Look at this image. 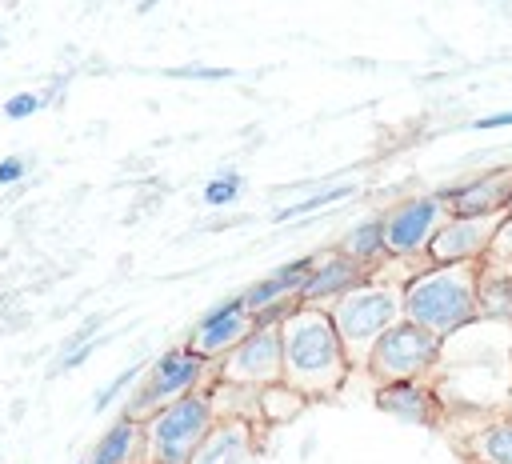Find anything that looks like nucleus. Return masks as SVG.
Masks as SVG:
<instances>
[{
	"mask_svg": "<svg viewBox=\"0 0 512 464\" xmlns=\"http://www.w3.org/2000/svg\"><path fill=\"white\" fill-rule=\"evenodd\" d=\"M284 332V384L308 400L332 396L344 388L352 360L332 324V312L320 304H292L280 320Z\"/></svg>",
	"mask_w": 512,
	"mask_h": 464,
	"instance_id": "f257e3e1",
	"label": "nucleus"
},
{
	"mask_svg": "<svg viewBox=\"0 0 512 464\" xmlns=\"http://www.w3.org/2000/svg\"><path fill=\"white\" fill-rule=\"evenodd\" d=\"M480 260H448L428 264L404 284V320L436 332L440 340L464 332L480 320V296H476Z\"/></svg>",
	"mask_w": 512,
	"mask_h": 464,
	"instance_id": "f03ea898",
	"label": "nucleus"
},
{
	"mask_svg": "<svg viewBox=\"0 0 512 464\" xmlns=\"http://www.w3.org/2000/svg\"><path fill=\"white\" fill-rule=\"evenodd\" d=\"M404 284L408 280H396V276L372 268V276L364 284H356L352 292H344L328 304L332 324H336V332L348 348L352 368H364L372 344L404 316Z\"/></svg>",
	"mask_w": 512,
	"mask_h": 464,
	"instance_id": "7ed1b4c3",
	"label": "nucleus"
},
{
	"mask_svg": "<svg viewBox=\"0 0 512 464\" xmlns=\"http://www.w3.org/2000/svg\"><path fill=\"white\" fill-rule=\"evenodd\" d=\"M216 420L220 416H216L208 392H188L176 404L148 416L144 428H148L152 464H188L196 456V448L204 444V436L216 428Z\"/></svg>",
	"mask_w": 512,
	"mask_h": 464,
	"instance_id": "20e7f679",
	"label": "nucleus"
},
{
	"mask_svg": "<svg viewBox=\"0 0 512 464\" xmlns=\"http://www.w3.org/2000/svg\"><path fill=\"white\" fill-rule=\"evenodd\" d=\"M204 372H208V360H204L196 348H188V344L168 348L160 360H152V364L144 368V380L132 388L128 404H124V416H132V420L156 416L160 408H168V404H176L180 396L196 392V384L204 380Z\"/></svg>",
	"mask_w": 512,
	"mask_h": 464,
	"instance_id": "39448f33",
	"label": "nucleus"
},
{
	"mask_svg": "<svg viewBox=\"0 0 512 464\" xmlns=\"http://www.w3.org/2000/svg\"><path fill=\"white\" fill-rule=\"evenodd\" d=\"M292 304H280L272 312L260 316V324L232 348L220 356V380H232V384H248V388H268V384H280L284 380V332H280V320Z\"/></svg>",
	"mask_w": 512,
	"mask_h": 464,
	"instance_id": "423d86ee",
	"label": "nucleus"
},
{
	"mask_svg": "<svg viewBox=\"0 0 512 464\" xmlns=\"http://www.w3.org/2000/svg\"><path fill=\"white\" fill-rule=\"evenodd\" d=\"M440 336L412 324V320H396L368 352L364 368L376 384H392V380H416V376H428L432 364L440 360Z\"/></svg>",
	"mask_w": 512,
	"mask_h": 464,
	"instance_id": "0eeeda50",
	"label": "nucleus"
},
{
	"mask_svg": "<svg viewBox=\"0 0 512 464\" xmlns=\"http://www.w3.org/2000/svg\"><path fill=\"white\" fill-rule=\"evenodd\" d=\"M448 216H452V204L440 192L412 196V200L388 208L384 212V244H388V256H396V260H428V244L448 224Z\"/></svg>",
	"mask_w": 512,
	"mask_h": 464,
	"instance_id": "6e6552de",
	"label": "nucleus"
},
{
	"mask_svg": "<svg viewBox=\"0 0 512 464\" xmlns=\"http://www.w3.org/2000/svg\"><path fill=\"white\" fill-rule=\"evenodd\" d=\"M508 208L496 212H452L448 224L432 236L428 244V260L432 264H448V260H480L496 236V228L504 224Z\"/></svg>",
	"mask_w": 512,
	"mask_h": 464,
	"instance_id": "1a4fd4ad",
	"label": "nucleus"
},
{
	"mask_svg": "<svg viewBox=\"0 0 512 464\" xmlns=\"http://www.w3.org/2000/svg\"><path fill=\"white\" fill-rule=\"evenodd\" d=\"M368 276H372V268L360 264V260H352V256H344L340 248H336V252H324V256H316L308 280L300 284L296 304H320V308H328L336 296L352 292V288L364 284Z\"/></svg>",
	"mask_w": 512,
	"mask_h": 464,
	"instance_id": "9d476101",
	"label": "nucleus"
},
{
	"mask_svg": "<svg viewBox=\"0 0 512 464\" xmlns=\"http://www.w3.org/2000/svg\"><path fill=\"white\" fill-rule=\"evenodd\" d=\"M188 464H260V440L248 416H224Z\"/></svg>",
	"mask_w": 512,
	"mask_h": 464,
	"instance_id": "9b49d317",
	"label": "nucleus"
},
{
	"mask_svg": "<svg viewBox=\"0 0 512 464\" xmlns=\"http://www.w3.org/2000/svg\"><path fill=\"white\" fill-rule=\"evenodd\" d=\"M376 408L404 420V424H416V428H436L440 424V396H436L432 384H420V376L380 384L376 388Z\"/></svg>",
	"mask_w": 512,
	"mask_h": 464,
	"instance_id": "f8f14e48",
	"label": "nucleus"
},
{
	"mask_svg": "<svg viewBox=\"0 0 512 464\" xmlns=\"http://www.w3.org/2000/svg\"><path fill=\"white\" fill-rule=\"evenodd\" d=\"M440 196L452 204V212H496V208H508V200H512V168L480 172L472 180L440 188Z\"/></svg>",
	"mask_w": 512,
	"mask_h": 464,
	"instance_id": "ddd939ff",
	"label": "nucleus"
},
{
	"mask_svg": "<svg viewBox=\"0 0 512 464\" xmlns=\"http://www.w3.org/2000/svg\"><path fill=\"white\" fill-rule=\"evenodd\" d=\"M88 464H152L144 420H132V416L120 412L116 424L96 440Z\"/></svg>",
	"mask_w": 512,
	"mask_h": 464,
	"instance_id": "4468645a",
	"label": "nucleus"
},
{
	"mask_svg": "<svg viewBox=\"0 0 512 464\" xmlns=\"http://www.w3.org/2000/svg\"><path fill=\"white\" fill-rule=\"evenodd\" d=\"M312 264H316V256H304V260H288V264H280L272 276L256 280V284L244 292V304H248V312L264 316V312H272V308H280V304H296V292H300V284L308 280Z\"/></svg>",
	"mask_w": 512,
	"mask_h": 464,
	"instance_id": "2eb2a0df",
	"label": "nucleus"
},
{
	"mask_svg": "<svg viewBox=\"0 0 512 464\" xmlns=\"http://www.w3.org/2000/svg\"><path fill=\"white\" fill-rule=\"evenodd\" d=\"M260 324V316L256 312H248V308H236V312H224V316H216V320H200L196 324V332L188 336V348H196L204 360H220L224 352H232L252 328Z\"/></svg>",
	"mask_w": 512,
	"mask_h": 464,
	"instance_id": "dca6fc26",
	"label": "nucleus"
},
{
	"mask_svg": "<svg viewBox=\"0 0 512 464\" xmlns=\"http://www.w3.org/2000/svg\"><path fill=\"white\" fill-rule=\"evenodd\" d=\"M476 296H480V320L512 324V264L480 260Z\"/></svg>",
	"mask_w": 512,
	"mask_h": 464,
	"instance_id": "f3484780",
	"label": "nucleus"
},
{
	"mask_svg": "<svg viewBox=\"0 0 512 464\" xmlns=\"http://www.w3.org/2000/svg\"><path fill=\"white\" fill-rule=\"evenodd\" d=\"M468 464H512V416H492L460 440Z\"/></svg>",
	"mask_w": 512,
	"mask_h": 464,
	"instance_id": "a211bd4d",
	"label": "nucleus"
},
{
	"mask_svg": "<svg viewBox=\"0 0 512 464\" xmlns=\"http://www.w3.org/2000/svg\"><path fill=\"white\" fill-rule=\"evenodd\" d=\"M340 252L376 268L380 260H388V244H384V216H372V220H360L348 228V236L340 240Z\"/></svg>",
	"mask_w": 512,
	"mask_h": 464,
	"instance_id": "6ab92c4d",
	"label": "nucleus"
},
{
	"mask_svg": "<svg viewBox=\"0 0 512 464\" xmlns=\"http://www.w3.org/2000/svg\"><path fill=\"white\" fill-rule=\"evenodd\" d=\"M352 192H356V184H328V188H320V192H312V196H304V200H296V204L280 208L272 220H276V224H288V220L312 216V212H320V208H328V204H340V200H348Z\"/></svg>",
	"mask_w": 512,
	"mask_h": 464,
	"instance_id": "aec40b11",
	"label": "nucleus"
},
{
	"mask_svg": "<svg viewBox=\"0 0 512 464\" xmlns=\"http://www.w3.org/2000/svg\"><path fill=\"white\" fill-rule=\"evenodd\" d=\"M240 192H244V176L240 172H220L204 184V204L208 208H228V204L240 200Z\"/></svg>",
	"mask_w": 512,
	"mask_h": 464,
	"instance_id": "412c9836",
	"label": "nucleus"
},
{
	"mask_svg": "<svg viewBox=\"0 0 512 464\" xmlns=\"http://www.w3.org/2000/svg\"><path fill=\"white\" fill-rule=\"evenodd\" d=\"M44 108V92H16V96H8L4 100V116L8 120H28V116H36Z\"/></svg>",
	"mask_w": 512,
	"mask_h": 464,
	"instance_id": "4be33fe9",
	"label": "nucleus"
},
{
	"mask_svg": "<svg viewBox=\"0 0 512 464\" xmlns=\"http://www.w3.org/2000/svg\"><path fill=\"white\" fill-rule=\"evenodd\" d=\"M140 372H144V364H140V360H136V364H128L112 384H104V388H100V396L92 400V408H96V412H108V404H112V400H116V396H120V392H124Z\"/></svg>",
	"mask_w": 512,
	"mask_h": 464,
	"instance_id": "5701e85b",
	"label": "nucleus"
},
{
	"mask_svg": "<svg viewBox=\"0 0 512 464\" xmlns=\"http://www.w3.org/2000/svg\"><path fill=\"white\" fill-rule=\"evenodd\" d=\"M168 76H176V80H228L236 72L232 68H200V64H192V68H168Z\"/></svg>",
	"mask_w": 512,
	"mask_h": 464,
	"instance_id": "b1692460",
	"label": "nucleus"
},
{
	"mask_svg": "<svg viewBox=\"0 0 512 464\" xmlns=\"http://www.w3.org/2000/svg\"><path fill=\"white\" fill-rule=\"evenodd\" d=\"M24 172H28V160H24V156H4V160H0V188L24 180Z\"/></svg>",
	"mask_w": 512,
	"mask_h": 464,
	"instance_id": "393cba45",
	"label": "nucleus"
},
{
	"mask_svg": "<svg viewBox=\"0 0 512 464\" xmlns=\"http://www.w3.org/2000/svg\"><path fill=\"white\" fill-rule=\"evenodd\" d=\"M476 132H492V128H512V112H488V116H476L472 120Z\"/></svg>",
	"mask_w": 512,
	"mask_h": 464,
	"instance_id": "a878e982",
	"label": "nucleus"
},
{
	"mask_svg": "<svg viewBox=\"0 0 512 464\" xmlns=\"http://www.w3.org/2000/svg\"><path fill=\"white\" fill-rule=\"evenodd\" d=\"M156 4H160V0H140V4H136V12H152Z\"/></svg>",
	"mask_w": 512,
	"mask_h": 464,
	"instance_id": "bb28decb",
	"label": "nucleus"
},
{
	"mask_svg": "<svg viewBox=\"0 0 512 464\" xmlns=\"http://www.w3.org/2000/svg\"><path fill=\"white\" fill-rule=\"evenodd\" d=\"M508 396H512V392H508ZM508 416H512V400H508Z\"/></svg>",
	"mask_w": 512,
	"mask_h": 464,
	"instance_id": "cd10ccee",
	"label": "nucleus"
},
{
	"mask_svg": "<svg viewBox=\"0 0 512 464\" xmlns=\"http://www.w3.org/2000/svg\"><path fill=\"white\" fill-rule=\"evenodd\" d=\"M0 48H4V36H0Z\"/></svg>",
	"mask_w": 512,
	"mask_h": 464,
	"instance_id": "c85d7f7f",
	"label": "nucleus"
},
{
	"mask_svg": "<svg viewBox=\"0 0 512 464\" xmlns=\"http://www.w3.org/2000/svg\"><path fill=\"white\" fill-rule=\"evenodd\" d=\"M80 464H88V460H80Z\"/></svg>",
	"mask_w": 512,
	"mask_h": 464,
	"instance_id": "c756f323",
	"label": "nucleus"
}]
</instances>
